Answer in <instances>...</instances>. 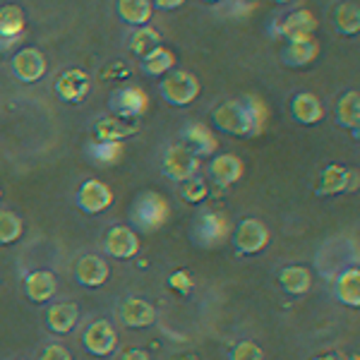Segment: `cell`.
I'll return each mask as SVG.
<instances>
[{
    "instance_id": "obj_1",
    "label": "cell",
    "mask_w": 360,
    "mask_h": 360,
    "mask_svg": "<svg viewBox=\"0 0 360 360\" xmlns=\"http://www.w3.org/2000/svg\"><path fill=\"white\" fill-rule=\"evenodd\" d=\"M266 103L259 96L226 98L214 106L212 123L219 132L231 137H257L266 125Z\"/></svg>"
},
{
    "instance_id": "obj_2",
    "label": "cell",
    "mask_w": 360,
    "mask_h": 360,
    "mask_svg": "<svg viewBox=\"0 0 360 360\" xmlns=\"http://www.w3.org/2000/svg\"><path fill=\"white\" fill-rule=\"evenodd\" d=\"M168 217H171V207H168L166 197L154 190L139 193L130 207V224L139 233H156L161 226H166Z\"/></svg>"
},
{
    "instance_id": "obj_3",
    "label": "cell",
    "mask_w": 360,
    "mask_h": 360,
    "mask_svg": "<svg viewBox=\"0 0 360 360\" xmlns=\"http://www.w3.org/2000/svg\"><path fill=\"white\" fill-rule=\"evenodd\" d=\"M159 91L164 96L166 103L171 106H190L202 91L200 79L193 72H185V70H171L168 75H164L159 82Z\"/></svg>"
},
{
    "instance_id": "obj_4",
    "label": "cell",
    "mask_w": 360,
    "mask_h": 360,
    "mask_svg": "<svg viewBox=\"0 0 360 360\" xmlns=\"http://www.w3.org/2000/svg\"><path fill=\"white\" fill-rule=\"evenodd\" d=\"M229 231H231V224L224 214L202 212L200 217L195 219L193 231H190V238H193V243L197 248L212 250V248L224 245L226 238H229Z\"/></svg>"
},
{
    "instance_id": "obj_5",
    "label": "cell",
    "mask_w": 360,
    "mask_h": 360,
    "mask_svg": "<svg viewBox=\"0 0 360 360\" xmlns=\"http://www.w3.org/2000/svg\"><path fill=\"white\" fill-rule=\"evenodd\" d=\"M149 108V96L142 86L137 84H125L111 91L108 96V111L111 115L125 120H139Z\"/></svg>"
},
{
    "instance_id": "obj_6",
    "label": "cell",
    "mask_w": 360,
    "mask_h": 360,
    "mask_svg": "<svg viewBox=\"0 0 360 360\" xmlns=\"http://www.w3.org/2000/svg\"><path fill=\"white\" fill-rule=\"evenodd\" d=\"M49 70V60H46L44 51L37 46H25V49H17L15 56L10 58V72L17 82L34 84L46 75Z\"/></svg>"
},
{
    "instance_id": "obj_7",
    "label": "cell",
    "mask_w": 360,
    "mask_h": 360,
    "mask_svg": "<svg viewBox=\"0 0 360 360\" xmlns=\"http://www.w3.org/2000/svg\"><path fill=\"white\" fill-rule=\"evenodd\" d=\"M161 171L173 183H185L200 171V159L185 144H171L161 156Z\"/></svg>"
},
{
    "instance_id": "obj_8",
    "label": "cell",
    "mask_w": 360,
    "mask_h": 360,
    "mask_svg": "<svg viewBox=\"0 0 360 360\" xmlns=\"http://www.w3.org/2000/svg\"><path fill=\"white\" fill-rule=\"evenodd\" d=\"M75 202H77L79 212H84V214H89V217H94V214L106 212V209L113 205V190L108 188V185L103 183V180L89 178V180H84V183L79 185Z\"/></svg>"
},
{
    "instance_id": "obj_9",
    "label": "cell",
    "mask_w": 360,
    "mask_h": 360,
    "mask_svg": "<svg viewBox=\"0 0 360 360\" xmlns=\"http://www.w3.org/2000/svg\"><path fill=\"white\" fill-rule=\"evenodd\" d=\"M269 243V229L259 221V219H243L236 226V233H233V245L240 255H257L262 252Z\"/></svg>"
},
{
    "instance_id": "obj_10",
    "label": "cell",
    "mask_w": 360,
    "mask_h": 360,
    "mask_svg": "<svg viewBox=\"0 0 360 360\" xmlns=\"http://www.w3.org/2000/svg\"><path fill=\"white\" fill-rule=\"evenodd\" d=\"M358 185V173L351 168L341 166V164H329L322 168L317 180V190L315 193L319 197H334L341 193H351Z\"/></svg>"
},
{
    "instance_id": "obj_11",
    "label": "cell",
    "mask_w": 360,
    "mask_h": 360,
    "mask_svg": "<svg viewBox=\"0 0 360 360\" xmlns=\"http://www.w3.org/2000/svg\"><path fill=\"white\" fill-rule=\"evenodd\" d=\"M53 89H56V96L60 98V101L82 103L91 91V77H89V72H84V70L70 68V70H65V72L58 75Z\"/></svg>"
},
{
    "instance_id": "obj_12",
    "label": "cell",
    "mask_w": 360,
    "mask_h": 360,
    "mask_svg": "<svg viewBox=\"0 0 360 360\" xmlns=\"http://www.w3.org/2000/svg\"><path fill=\"white\" fill-rule=\"evenodd\" d=\"M82 341L91 356L106 358V356H111L115 351V346H118V334H115V329L111 327V322L96 319V322H91L89 327L84 329Z\"/></svg>"
},
{
    "instance_id": "obj_13",
    "label": "cell",
    "mask_w": 360,
    "mask_h": 360,
    "mask_svg": "<svg viewBox=\"0 0 360 360\" xmlns=\"http://www.w3.org/2000/svg\"><path fill=\"white\" fill-rule=\"evenodd\" d=\"M25 27H27L25 10L15 3L3 5L0 8V51H8L20 44Z\"/></svg>"
},
{
    "instance_id": "obj_14",
    "label": "cell",
    "mask_w": 360,
    "mask_h": 360,
    "mask_svg": "<svg viewBox=\"0 0 360 360\" xmlns=\"http://www.w3.org/2000/svg\"><path fill=\"white\" fill-rule=\"evenodd\" d=\"M278 34H281L286 41H303V39H312L319 27V20L310 10H295V13L286 15L278 22Z\"/></svg>"
},
{
    "instance_id": "obj_15",
    "label": "cell",
    "mask_w": 360,
    "mask_h": 360,
    "mask_svg": "<svg viewBox=\"0 0 360 360\" xmlns=\"http://www.w3.org/2000/svg\"><path fill=\"white\" fill-rule=\"evenodd\" d=\"M243 173H245V166L236 154H217L207 168V176L217 188H231L243 178Z\"/></svg>"
},
{
    "instance_id": "obj_16",
    "label": "cell",
    "mask_w": 360,
    "mask_h": 360,
    "mask_svg": "<svg viewBox=\"0 0 360 360\" xmlns=\"http://www.w3.org/2000/svg\"><path fill=\"white\" fill-rule=\"evenodd\" d=\"M103 248L115 259H130L139 252V238L130 226H113L103 238Z\"/></svg>"
},
{
    "instance_id": "obj_17",
    "label": "cell",
    "mask_w": 360,
    "mask_h": 360,
    "mask_svg": "<svg viewBox=\"0 0 360 360\" xmlns=\"http://www.w3.org/2000/svg\"><path fill=\"white\" fill-rule=\"evenodd\" d=\"M183 144L193 152L197 159L212 156L219 149L217 135L214 130L205 123H188L183 127Z\"/></svg>"
},
{
    "instance_id": "obj_18",
    "label": "cell",
    "mask_w": 360,
    "mask_h": 360,
    "mask_svg": "<svg viewBox=\"0 0 360 360\" xmlns=\"http://www.w3.org/2000/svg\"><path fill=\"white\" fill-rule=\"evenodd\" d=\"M137 132L139 120H125L118 115H106L94 123V139H101V142H125L127 137H135Z\"/></svg>"
},
{
    "instance_id": "obj_19",
    "label": "cell",
    "mask_w": 360,
    "mask_h": 360,
    "mask_svg": "<svg viewBox=\"0 0 360 360\" xmlns=\"http://www.w3.org/2000/svg\"><path fill=\"white\" fill-rule=\"evenodd\" d=\"M120 322L130 329H147L156 322V307L144 298H127L118 307Z\"/></svg>"
},
{
    "instance_id": "obj_20",
    "label": "cell",
    "mask_w": 360,
    "mask_h": 360,
    "mask_svg": "<svg viewBox=\"0 0 360 360\" xmlns=\"http://www.w3.org/2000/svg\"><path fill=\"white\" fill-rule=\"evenodd\" d=\"M58 291V281L49 269L29 271L25 276V293L32 303H49Z\"/></svg>"
},
{
    "instance_id": "obj_21",
    "label": "cell",
    "mask_w": 360,
    "mask_h": 360,
    "mask_svg": "<svg viewBox=\"0 0 360 360\" xmlns=\"http://www.w3.org/2000/svg\"><path fill=\"white\" fill-rule=\"evenodd\" d=\"M108 274H111V271H108L106 259L96 257V255H84V257H79L77 266H75V276H77V281L86 288L103 286V283L108 281Z\"/></svg>"
},
{
    "instance_id": "obj_22",
    "label": "cell",
    "mask_w": 360,
    "mask_h": 360,
    "mask_svg": "<svg viewBox=\"0 0 360 360\" xmlns=\"http://www.w3.org/2000/svg\"><path fill=\"white\" fill-rule=\"evenodd\" d=\"M319 56V41L315 37L303 39V41H286L281 49V60L288 68H307L315 63Z\"/></svg>"
},
{
    "instance_id": "obj_23",
    "label": "cell",
    "mask_w": 360,
    "mask_h": 360,
    "mask_svg": "<svg viewBox=\"0 0 360 360\" xmlns=\"http://www.w3.org/2000/svg\"><path fill=\"white\" fill-rule=\"evenodd\" d=\"M291 115L300 125H317L324 118V106L312 91H298L291 98Z\"/></svg>"
},
{
    "instance_id": "obj_24",
    "label": "cell",
    "mask_w": 360,
    "mask_h": 360,
    "mask_svg": "<svg viewBox=\"0 0 360 360\" xmlns=\"http://www.w3.org/2000/svg\"><path fill=\"white\" fill-rule=\"evenodd\" d=\"M115 13L130 27H144L152 22L154 5L152 0H115Z\"/></svg>"
},
{
    "instance_id": "obj_25",
    "label": "cell",
    "mask_w": 360,
    "mask_h": 360,
    "mask_svg": "<svg viewBox=\"0 0 360 360\" xmlns=\"http://www.w3.org/2000/svg\"><path fill=\"white\" fill-rule=\"evenodd\" d=\"M79 307L75 303H56L46 312V327L53 334H70L77 327Z\"/></svg>"
},
{
    "instance_id": "obj_26",
    "label": "cell",
    "mask_w": 360,
    "mask_h": 360,
    "mask_svg": "<svg viewBox=\"0 0 360 360\" xmlns=\"http://www.w3.org/2000/svg\"><path fill=\"white\" fill-rule=\"evenodd\" d=\"M139 65H142V72L149 75V77H164L171 70H176L178 60H176V53H173L168 46L161 44V46H156L154 51H149V53L139 60Z\"/></svg>"
},
{
    "instance_id": "obj_27",
    "label": "cell",
    "mask_w": 360,
    "mask_h": 360,
    "mask_svg": "<svg viewBox=\"0 0 360 360\" xmlns=\"http://www.w3.org/2000/svg\"><path fill=\"white\" fill-rule=\"evenodd\" d=\"M334 293H336V298H339V303H344L348 307L360 305V269L358 266H348V269H344L336 276Z\"/></svg>"
},
{
    "instance_id": "obj_28",
    "label": "cell",
    "mask_w": 360,
    "mask_h": 360,
    "mask_svg": "<svg viewBox=\"0 0 360 360\" xmlns=\"http://www.w3.org/2000/svg\"><path fill=\"white\" fill-rule=\"evenodd\" d=\"M278 283L288 295H305L312 288V274L307 266L291 264L278 271Z\"/></svg>"
},
{
    "instance_id": "obj_29",
    "label": "cell",
    "mask_w": 360,
    "mask_h": 360,
    "mask_svg": "<svg viewBox=\"0 0 360 360\" xmlns=\"http://www.w3.org/2000/svg\"><path fill=\"white\" fill-rule=\"evenodd\" d=\"M336 123L346 130H351L358 137V127H360V94L356 89L346 91L344 96L336 103Z\"/></svg>"
},
{
    "instance_id": "obj_30",
    "label": "cell",
    "mask_w": 360,
    "mask_h": 360,
    "mask_svg": "<svg viewBox=\"0 0 360 360\" xmlns=\"http://www.w3.org/2000/svg\"><path fill=\"white\" fill-rule=\"evenodd\" d=\"M89 161L98 166H113L123 159V142H101V139H89L84 147Z\"/></svg>"
},
{
    "instance_id": "obj_31",
    "label": "cell",
    "mask_w": 360,
    "mask_h": 360,
    "mask_svg": "<svg viewBox=\"0 0 360 360\" xmlns=\"http://www.w3.org/2000/svg\"><path fill=\"white\" fill-rule=\"evenodd\" d=\"M334 27L341 37H358L360 8L358 3H339L334 8Z\"/></svg>"
},
{
    "instance_id": "obj_32",
    "label": "cell",
    "mask_w": 360,
    "mask_h": 360,
    "mask_svg": "<svg viewBox=\"0 0 360 360\" xmlns=\"http://www.w3.org/2000/svg\"><path fill=\"white\" fill-rule=\"evenodd\" d=\"M156 46H161V32L154 29L152 25H144V27H137L132 32L130 41H127V49H130L132 56H137L142 60L149 51H154Z\"/></svg>"
},
{
    "instance_id": "obj_33",
    "label": "cell",
    "mask_w": 360,
    "mask_h": 360,
    "mask_svg": "<svg viewBox=\"0 0 360 360\" xmlns=\"http://www.w3.org/2000/svg\"><path fill=\"white\" fill-rule=\"evenodd\" d=\"M22 233H25L22 219L10 209H3L0 212V245H13V243L20 240Z\"/></svg>"
},
{
    "instance_id": "obj_34",
    "label": "cell",
    "mask_w": 360,
    "mask_h": 360,
    "mask_svg": "<svg viewBox=\"0 0 360 360\" xmlns=\"http://www.w3.org/2000/svg\"><path fill=\"white\" fill-rule=\"evenodd\" d=\"M180 185H183V188H180V197H183L185 202H190V205H200V202L207 200L209 188L200 176L185 180V183H180Z\"/></svg>"
},
{
    "instance_id": "obj_35",
    "label": "cell",
    "mask_w": 360,
    "mask_h": 360,
    "mask_svg": "<svg viewBox=\"0 0 360 360\" xmlns=\"http://www.w3.org/2000/svg\"><path fill=\"white\" fill-rule=\"evenodd\" d=\"M229 360H264V353L255 341H238V344L231 348L229 353Z\"/></svg>"
},
{
    "instance_id": "obj_36",
    "label": "cell",
    "mask_w": 360,
    "mask_h": 360,
    "mask_svg": "<svg viewBox=\"0 0 360 360\" xmlns=\"http://www.w3.org/2000/svg\"><path fill=\"white\" fill-rule=\"evenodd\" d=\"M39 360H72V356H70V351L65 346L51 344L44 348V353L39 356Z\"/></svg>"
},
{
    "instance_id": "obj_37",
    "label": "cell",
    "mask_w": 360,
    "mask_h": 360,
    "mask_svg": "<svg viewBox=\"0 0 360 360\" xmlns=\"http://www.w3.org/2000/svg\"><path fill=\"white\" fill-rule=\"evenodd\" d=\"M168 283H171V288H176L180 293H188L190 288H193V278H190L185 271H178V274H173L168 278Z\"/></svg>"
},
{
    "instance_id": "obj_38",
    "label": "cell",
    "mask_w": 360,
    "mask_h": 360,
    "mask_svg": "<svg viewBox=\"0 0 360 360\" xmlns=\"http://www.w3.org/2000/svg\"><path fill=\"white\" fill-rule=\"evenodd\" d=\"M154 10H164V13H171V10H178L185 5V0H152Z\"/></svg>"
},
{
    "instance_id": "obj_39",
    "label": "cell",
    "mask_w": 360,
    "mask_h": 360,
    "mask_svg": "<svg viewBox=\"0 0 360 360\" xmlns=\"http://www.w3.org/2000/svg\"><path fill=\"white\" fill-rule=\"evenodd\" d=\"M120 360H152V356L147 351H142V348H130V351L123 353Z\"/></svg>"
},
{
    "instance_id": "obj_40",
    "label": "cell",
    "mask_w": 360,
    "mask_h": 360,
    "mask_svg": "<svg viewBox=\"0 0 360 360\" xmlns=\"http://www.w3.org/2000/svg\"><path fill=\"white\" fill-rule=\"evenodd\" d=\"M271 3H276V5H286V3H293V0H271Z\"/></svg>"
},
{
    "instance_id": "obj_41",
    "label": "cell",
    "mask_w": 360,
    "mask_h": 360,
    "mask_svg": "<svg viewBox=\"0 0 360 360\" xmlns=\"http://www.w3.org/2000/svg\"><path fill=\"white\" fill-rule=\"evenodd\" d=\"M315 360H336L334 356H324V358H315Z\"/></svg>"
},
{
    "instance_id": "obj_42",
    "label": "cell",
    "mask_w": 360,
    "mask_h": 360,
    "mask_svg": "<svg viewBox=\"0 0 360 360\" xmlns=\"http://www.w3.org/2000/svg\"><path fill=\"white\" fill-rule=\"evenodd\" d=\"M202 3H221V0H202Z\"/></svg>"
},
{
    "instance_id": "obj_43",
    "label": "cell",
    "mask_w": 360,
    "mask_h": 360,
    "mask_svg": "<svg viewBox=\"0 0 360 360\" xmlns=\"http://www.w3.org/2000/svg\"><path fill=\"white\" fill-rule=\"evenodd\" d=\"M0 200H3V190H0Z\"/></svg>"
}]
</instances>
